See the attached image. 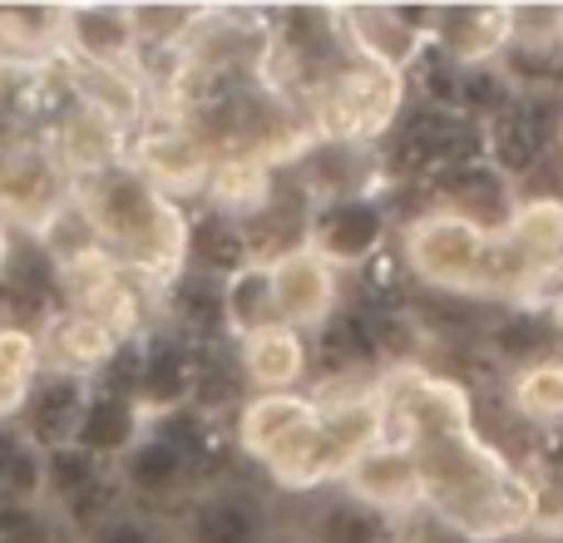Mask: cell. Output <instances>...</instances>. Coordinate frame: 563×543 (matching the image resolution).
Here are the masks:
<instances>
[{"label": "cell", "instance_id": "cell-1", "mask_svg": "<svg viewBox=\"0 0 563 543\" xmlns=\"http://www.w3.org/2000/svg\"><path fill=\"white\" fill-rule=\"evenodd\" d=\"M420 469V509L465 543H499L539 524V489L470 425L406 440Z\"/></svg>", "mask_w": 563, "mask_h": 543}, {"label": "cell", "instance_id": "cell-2", "mask_svg": "<svg viewBox=\"0 0 563 543\" xmlns=\"http://www.w3.org/2000/svg\"><path fill=\"white\" fill-rule=\"evenodd\" d=\"M69 198L119 267H134L144 277H178L188 257V218L139 168H129L124 158L95 168L69 184Z\"/></svg>", "mask_w": 563, "mask_h": 543}, {"label": "cell", "instance_id": "cell-3", "mask_svg": "<svg viewBox=\"0 0 563 543\" xmlns=\"http://www.w3.org/2000/svg\"><path fill=\"white\" fill-rule=\"evenodd\" d=\"M489 257H495V228L455 213V208H430L400 237V263L420 287L440 297H475L485 291Z\"/></svg>", "mask_w": 563, "mask_h": 543}, {"label": "cell", "instance_id": "cell-4", "mask_svg": "<svg viewBox=\"0 0 563 543\" xmlns=\"http://www.w3.org/2000/svg\"><path fill=\"white\" fill-rule=\"evenodd\" d=\"M430 10L435 5H346L336 25L361 65L400 79L430 45Z\"/></svg>", "mask_w": 563, "mask_h": 543}, {"label": "cell", "instance_id": "cell-5", "mask_svg": "<svg viewBox=\"0 0 563 543\" xmlns=\"http://www.w3.org/2000/svg\"><path fill=\"white\" fill-rule=\"evenodd\" d=\"M390 237V213L380 198L371 193H346V198H321L311 203L301 243L317 257H327L331 267H366L380 257Z\"/></svg>", "mask_w": 563, "mask_h": 543}, {"label": "cell", "instance_id": "cell-6", "mask_svg": "<svg viewBox=\"0 0 563 543\" xmlns=\"http://www.w3.org/2000/svg\"><path fill=\"white\" fill-rule=\"evenodd\" d=\"M396 114H400V79L366 65L331 69L327 89H321V124H327L331 144H361V138L396 124Z\"/></svg>", "mask_w": 563, "mask_h": 543}, {"label": "cell", "instance_id": "cell-7", "mask_svg": "<svg viewBox=\"0 0 563 543\" xmlns=\"http://www.w3.org/2000/svg\"><path fill=\"white\" fill-rule=\"evenodd\" d=\"M273 272V297H277V321L291 331H321L341 311V272L317 257L307 243L287 247V253L267 257Z\"/></svg>", "mask_w": 563, "mask_h": 543}, {"label": "cell", "instance_id": "cell-8", "mask_svg": "<svg viewBox=\"0 0 563 543\" xmlns=\"http://www.w3.org/2000/svg\"><path fill=\"white\" fill-rule=\"evenodd\" d=\"M515 5H435L430 10V49L460 69H479L509 49Z\"/></svg>", "mask_w": 563, "mask_h": 543}, {"label": "cell", "instance_id": "cell-9", "mask_svg": "<svg viewBox=\"0 0 563 543\" xmlns=\"http://www.w3.org/2000/svg\"><path fill=\"white\" fill-rule=\"evenodd\" d=\"M59 49L89 69H129L139 30L129 5H69L59 10Z\"/></svg>", "mask_w": 563, "mask_h": 543}, {"label": "cell", "instance_id": "cell-10", "mask_svg": "<svg viewBox=\"0 0 563 543\" xmlns=\"http://www.w3.org/2000/svg\"><path fill=\"white\" fill-rule=\"evenodd\" d=\"M129 168H139L164 198H188V193H208L213 154H208V144L194 129H148L134 144Z\"/></svg>", "mask_w": 563, "mask_h": 543}, {"label": "cell", "instance_id": "cell-11", "mask_svg": "<svg viewBox=\"0 0 563 543\" xmlns=\"http://www.w3.org/2000/svg\"><path fill=\"white\" fill-rule=\"evenodd\" d=\"M346 495L356 505L376 509V514L396 519L406 509H420V469L400 440H380L376 450H366L361 459H351L346 475H341Z\"/></svg>", "mask_w": 563, "mask_h": 543}, {"label": "cell", "instance_id": "cell-12", "mask_svg": "<svg viewBox=\"0 0 563 543\" xmlns=\"http://www.w3.org/2000/svg\"><path fill=\"white\" fill-rule=\"evenodd\" d=\"M307 425H317V400L297 396V390L247 396L243 406H238V445H243V455L257 459V465L277 459Z\"/></svg>", "mask_w": 563, "mask_h": 543}, {"label": "cell", "instance_id": "cell-13", "mask_svg": "<svg viewBox=\"0 0 563 543\" xmlns=\"http://www.w3.org/2000/svg\"><path fill=\"white\" fill-rule=\"evenodd\" d=\"M238 366H243V380L257 396H282V390H297V380L311 370V346L301 331L267 326L257 336L238 341Z\"/></svg>", "mask_w": 563, "mask_h": 543}, {"label": "cell", "instance_id": "cell-14", "mask_svg": "<svg viewBox=\"0 0 563 543\" xmlns=\"http://www.w3.org/2000/svg\"><path fill=\"white\" fill-rule=\"evenodd\" d=\"M549 129L539 124L534 114H529L525 104H509L505 114H495V119H485V129H479V144H485V164L495 168L499 178H525V174H534L539 164H544V154H549Z\"/></svg>", "mask_w": 563, "mask_h": 543}, {"label": "cell", "instance_id": "cell-15", "mask_svg": "<svg viewBox=\"0 0 563 543\" xmlns=\"http://www.w3.org/2000/svg\"><path fill=\"white\" fill-rule=\"evenodd\" d=\"M184 263L194 272H203V277H213V281L233 277L238 267L253 263V247H247L243 223L218 213V208H208L203 218H188V257Z\"/></svg>", "mask_w": 563, "mask_h": 543}, {"label": "cell", "instance_id": "cell-16", "mask_svg": "<svg viewBox=\"0 0 563 543\" xmlns=\"http://www.w3.org/2000/svg\"><path fill=\"white\" fill-rule=\"evenodd\" d=\"M114 351H119V331L65 311V317L49 321V356L40 361H49V370H65V376H85V370L104 366Z\"/></svg>", "mask_w": 563, "mask_h": 543}, {"label": "cell", "instance_id": "cell-17", "mask_svg": "<svg viewBox=\"0 0 563 543\" xmlns=\"http://www.w3.org/2000/svg\"><path fill=\"white\" fill-rule=\"evenodd\" d=\"M223 326L233 331L238 341L257 336V331H267V326H282L267 263H247V267H238L233 277H223Z\"/></svg>", "mask_w": 563, "mask_h": 543}, {"label": "cell", "instance_id": "cell-18", "mask_svg": "<svg viewBox=\"0 0 563 543\" xmlns=\"http://www.w3.org/2000/svg\"><path fill=\"white\" fill-rule=\"evenodd\" d=\"M489 346L515 370H529V366H544V361H559L563 336L554 321H549V311L519 307V311H509L499 326H489Z\"/></svg>", "mask_w": 563, "mask_h": 543}, {"label": "cell", "instance_id": "cell-19", "mask_svg": "<svg viewBox=\"0 0 563 543\" xmlns=\"http://www.w3.org/2000/svg\"><path fill=\"white\" fill-rule=\"evenodd\" d=\"M499 237H509L529 263L559 267V257H563V198L549 193V198L515 203L505 218V228H499Z\"/></svg>", "mask_w": 563, "mask_h": 543}, {"label": "cell", "instance_id": "cell-20", "mask_svg": "<svg viewBox=\"0 0 563 543\" xmlns=\"http://www.w3.org/2000/svg\"><path fill=\"white\" fill-rule=\"evenodd\" d=\"M40 370V336L25 326H5L0 331V420H15L25 415L30 406V390H35Z\"/></svg>", "mask_w": 563, "mask_h": 543}, {"label": "cell", "instance_id": "cell-21", "mask_svg": "<svg viewBox=\"0 0 563 543\" xmlns=\"http://www.w3.org/2000/svg\"><path fill=\"white\" fill-rule=\"evenodd\" d=\"M509 410L525 425H563V361L515 370V380H509Z\"/></svg>", "mask_w": 563, "mask_h": 543}, {"label": "cell", "instance_id": "cell-22", "mask_svg": "<svg viewBox=\"0 0 563 543\" xmlns=\"http://www.w3.org/2000/svg\"><path fill=\"white\" fill-rule=\"evenodd\" d=\"M311 543H400V534L386 514H376V509L356 505L351 495H341V499H331V505H321Z\"/></svg>", "mask_w": 563, "mask_h": 543}, {"label": "cell", "instance_id": "cell-23", "mask_svg": "<svg viewBox=\"0 0 563 543\" xmlns=\"http://www.w3.org/2000/svg\"><path fill=\"white\" fill-rule=\"evenodd\" d=\"M194 543H263V514L238 495H218L198 509Z\"/></svg>", "mask_w": 563, "mask_h": 543}, {"label": "cell", "instance_id": "cell-24", "mask_svg": "<svg viewBox=\"0 0 563 543\" xmlns=\"http://www.w3.org/2000/svg\"><path fill=\"white\" fill-rule=\"evenodd\" d=\"M124 469H129V485L139 489H178V479L188 475V455L178 440H164V435H144L134 450L124 455Z\"/></svg>", "mask_w": 563, "mask_h": 543}, {"label": "cell", "instance_id": "cell-25", "mask_svg": "<svg viewBox=\"0 0 563 543\" xmlns=\"http://www.w3.org/2000/svg\"><path fill=\"white\" fill-rule=\"evenodd\" d=\"M95 543H164L158 529L148 519H134V514H119V519H104V529L95 534Z\"/></svg>", "mask_w": 563, "mask_h": 543}, {"label": "cell", "instance_id": "cell-26", "mask_svg": "<svg viewBox=\"0 0 563 543\" xmlns=\"http://www.w3.org/2000/svg\"><path fill=\"white\" fill-rule=\"evenodd\" d=\"M559 45H563V5H559Z\"/></svg>", "mask_w": 563, "mask_h": 543}, {"label": "cell", "instance_id": "cell-27", "mask_svg": "<svg viewBox=\"0 0 563 543\" xmlns=\"http://www.w3.org/2000/svg\"><path fill=\"white\" fill-rule=\"evenodd\" d=\"M554 277H559V281H563V257H559V267H554ZM559 291H563V287H559Z\"/></svg>", "mask_w": 563, "mask_h": 543}, {"label": "cell", "instance_id": "cell-28", "mask_svg": "<svg viewBox=\"0 0 563 543\" xmlns=\"http://www.w3.org/2000/svg\"><path fill=\"white\" fill-rule=\"evenodd\" d=\"M559 148H563V129H559Z\"/></svg>", "mask_w": 563, "mask_h": 543}, {"label": "cell", "instance_id": "cell-29", "mask_svg": "<svg viewBox=\"0 0 563 543\" xmlns=\"http://www.w3.org/2000/svg\"><path fill=\"white\" fill-rule=\"evenodd\" d=\"M554 543H563V529H559V539H554Z\"/></svg>", "mask_w": 563, "mask_h": 543}]
</instances>
